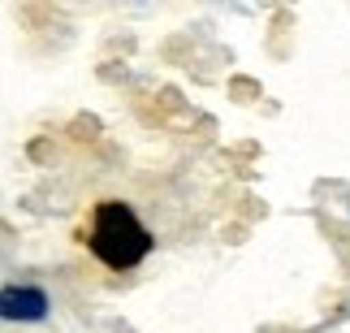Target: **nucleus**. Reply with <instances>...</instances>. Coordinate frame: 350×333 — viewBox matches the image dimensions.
Instances as JSON below:
<instances>
[{
  "label": "nucleus",
  "instance_id": "nucleus-1",
  "mask_svg": "<svg viewBox=\"0 0 350 333\" xmlns=\"http://www.w3.org/2000/svg\"><path fill=\"white\" fill-rule=\"evenodd\" d=\"M78 247L91 260H100L109 273H130L152 256L156 234L147 230L139 208L121 195H100L91 199L83 221H78Z\"/></svg>",
  "mask_w": 350,
  "mask_h": 333
},
{
  "label": "nucleus",
  "instance_id": "nucleus-2",
  "mask_svg": "<svg viewBox=\"0 0 350 333\" xmlns=\"http://www.w3.org/2000/svg\"><path fill=\"white\" fill-rule=\"evenodd\" d=\"M48 316V295L35 286H0V321L35 325Z\"/></svg>",
  "mask_w": 350,
  "mask_h": 333
}]
</instances>
